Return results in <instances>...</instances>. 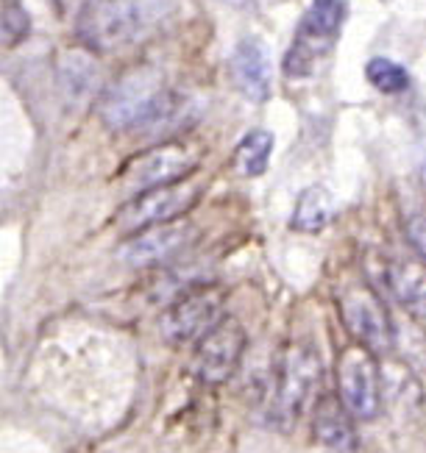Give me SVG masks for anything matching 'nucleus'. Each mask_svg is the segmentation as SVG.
<instances>
[{
  "instance_id": "1",
  "label": "nucleus",
  "mask_w": 426,
  "mask_h": 453,
  "mask_svg": "<svg viewBox=\"0 0 426 453\" xmlns=\"http://www.w3.org/2000/svg\"><path fill=\"white\" fill-rule=\"evenodd\" d=\"M179 95L170 92L162 78L151 70H134L114 84L101 114L112 131H157L179 114Z\"/></svg>"
},
{
  "instance_id": "2",
  "label": "nucleus",
  "mask_w": 426,
  "mask_h": 453,
  "mask_svg": "<svg viewBox=\"0 0 426 453\" xmlns=\"http://www.w3.org/2000/svg\"><path fill=\"white\" fill-rule=\"evenodd\" d=\"M321 379H323V365L315 345L309 342L287 345L276 367V387L267 406V423L279 431L293 428L304 411L315 403L321 392Z\"/></svg>"
},
{
  "instance_id": "3",
  "label": "nucleus",
  "mask_w": 426,
  "mask_h": 453,
  "mask_svg": "<svg viewBox=\"0 0 426 453\" xmlns=\"http://www.w3.org/2000/svg\"><path fill=\"white\" fill-rule=\"evenodd\" d=\"M345 0H313V6L304 14L296 42L284 56V73L290 78L313 75L321 56L332 48L345 19Z\"/></svg>"
},
{
  "instance_id": "4",
  "label": "nucleus",
  "mask_w": 426,
  "mask_h": 453,
  "mask_svg": "<svg viewBox=\"0 0 426 453\" xmlns=\"http://www.w3.org/2000/svg\"><path fill=\"white\" fill-rule=\"evenodd\" d=\"M223 318H226L223 289L212 284H201L179 295V298L165 309L159 328H162V337L170 345H190V342H198L204 334L209 328H215Z\"/></svg>"
},
{
  "instance_id": "5",
  "label": "nucleus",
  "mask_w": 426,
  "mask_h": 453,
  "mask_svg": "<svg viewBox=\"0 0 426 453\" xmlns=\"http://www.w3.org/2000/svg\"><path fill=\"white\" fill-rule=\"evenodd\" d=\"M337 398L357 420H374L382 411V370L362 345H348L337 357Z\"/></svg>"
},
{
  "instance_id": "6",
  "label": "nucleus",
  "mask_w": 426,
  "mask_h": 453,
  "mask_svg": "<svg viewBox=\"0 0 426 453\" xmlns=\"http://www.w3.org/2000/svg\"><path fill=\"white\" fill-rule=\"evenodd\" d=\"M337 303H340V318L345 328L352 331L357 345L368 348L374 357L393 350L396 345L393 318H391V311H387L384 301L374 292V287L352 284L340 292Z\"/></svg>"
},
{
  "instance_id": "7",
  "label": "nucleus",
  "mask_w": 426,
  "mask_h": 453,
  "mask_svg": "<svg viewBox=\"0 0 426 453\" xmlns=\"http://www.w3.org/2000/svg\"><path fill=\"white\" fill-rule=\"evenodd\" d=\"M196 203H198V187H192V184L179 181L167 187H153V189L134 195V198L114 214V223L126 234H134V231H143L159 223L179 220Z\"/></svg>"
},
{
  "instance_id": "8",
  "label": "nucleus",
  "mask_w": 426,
  "mask_h": 453,
  "mask_svg": "<svg viewBox=\"0 0 426 453\" xmlns=\"http://www.w3.org/2000/svg\"><path fill=\"white\" fill-rule=\"evenodd\" d=\"M143 12L134 0H92L79 17V36L95 50H114L137 36Z\"/></svg>"
},
{
  "instance_id": "9",
  "label": "nucleus",
  "mask_w": 426,
  "mask_h": 453,
  "mask_svg": "<svg viewBox=\"0 0 426 453\" xmlns=\"http://www.w3.org/2000/svg\"><path fill=\"white\" fill-rule=\"evenodd\" d=\"M245 328L223 318L215 328H209L204 337L196 342V357H192V372L204 381V384H226L235 370L243 362L245 353Z\"/></svg>"
},
{
  "instance_id": "10",
  "label": "nucleus",
  "mask_w": 426,
  "mask_h": 453,
  "mask_svg": "<svg viewBox=\"0 0 426 453\" xmlns=\"http://www.w3.org/2000/svg\"><path fill=\"white\" fill-rule=\"evenodd\" d=\"M196 240V226L190 220L179 218L170 223H159L143 231H134L120 248V259L128 267H153L165 265L170 259L190 248V242Z\"/></svg>"
},
{
  "instance_id": "11",
  "label": "nucleus",
  "mask_w": 426,
  "mask_h": 453,
  "mask_svg": "<svg viewBox=\"0 0 426 453\" xmlns=\"http://www.w3.org/2000/svg\"><path fill=\"white\" fill-rule=\"evenodd\" d=\"M196 167H198L196 150L176 145V142H167V145H157V148L140 153L137 159H131V165L126 167V184L137 192L179 184Z\"/></svg>"
},
{
  "instance_id": "12",
  "label": "nucleus",
  "mask_w": 426,
  "mask_h": 453,
  "mask_svg": "<svg viewBox=\"0 0 426 453\" xmlns=\"http://www.w3.org/2000/svg\"><path fill=\"white\" fill-rule=\"evenodd\" d=\"M231 78L237 89L248 101L262 104L270 97V84H274V67H270L267 45L257 36H245L237 42L231 53Z\"/></svg>"
},
{
  "instance_id": "13",
  "label": "nucleus",
  "mask_w": 426,
  "mask_h": 453,
  "mask_svg": "<svg viewBox=\"0 0 426 453\" xmlns=\"http://www.w3.org/2000/svg\"><path fill=\"white\" fill-rule=\"evenodd\" d=\"M313 434L332 453H357V428L337 395H318L313 403Z\"/></svg>"
},
{
  "instance_id": "14",
  "label": "nucleus",
  "mask_w": 426,
  "mask_h": 453,
  "mask_svg": "<svg viewBox=\"0 0 426 453\" xmlns=\"http://www.w3.org/2000/svg\"><path fill=\"white\" fill-rule=\"evenodd\" d=\"M387 287L393 298L413 314L426 318V262L423 259H396L387 265Z\"/></svg>"
},
{
  "instance_id": "15",
  "label": "nucleus",
  "mask_w": 426,
  "mask_h": 453,
  "mask_svg": "<svg viewBox=\"0 0 426 453\" xmlns=\"http://www.w3.org/2000/svg\"><path fill=\"white\" fill-rule=\"evenodd\" d=\"M332 214H335L332 192H329L326 187H309V189L301 192V198L296 203L293 228L296 231H306V234H315V231L329 226Z\"/></svg>"
},
{
  "instance_id": "16",
  "label": "nucleus",
  "mask_w": 426,
  "mask_h": 453,
  "mask_svg": "<svg viewBox=\"0 0 426 453\" xmlns=\"http://www.w3.org/2000/svg\"><path fill=\"white\" fill-rule=\"evenodd\" d=\"M270 153H274V134L265 128L248 131L235 148V170L245 179H257L267 170Z\"/></svg>"
},
{
  "instance_id": "17",
  "label": "nucleus",
  "mask_w": 426,
  "mask_h": 453,
  "mask_svg": "<svg viewBox=\"0 0 426 453\" xmlns=\"http://www.w3.org/2000/svg\"><path fill=\"white\" fill-rule=\"evenodd\" d=\"M95 84H98V70L89 62L87 56H67L65 65H62V87L67 89V95L73 101H81L87 97Z\"/></svg>"
},
{
  "instance_id": "18",
  "label": "nucleus",
  "mask_w": 426,
  "mask_h": 453,
  "mask_svg": "<svg viewBox=\"0 0 426 453\" xmlns=\"http://www.w3.org/2000/svg\"><path fill=\"white\" fill-rule=\"evenodd\" d=\"M31 31V17L20 0H0V48L20 45Z\"/></svg>"
},
{
  "instance_id": "19",
  "label": "nucleus",
  "mask_w": 426,
  "mask_h": 453,
  "mask_svg": "<svg viewBox=\"0 0 426 453\" xmlns=\"http://www.w3.org/2000/svg\"><path fill=\"white\" fill-rule=\"evenodd\" d=\"M365 75L379 92H387V95L404 92L407 87H410V73H407L401 65L391 62V58H382V56H376V58L368 62Z\"/></svg>"
},
{
  "instance_id": "20",
  "label": "nucleus",
  "mask_w": 426,
  "mask_h": 453,
  "mask_svg": "<svg viewBox=\"0 0 426 453\" xmlns=\"http://www.w3.org/2000/svg\"><path fill=\"white\" fill-rule=\"evenodd\" d=\"M404 234H407V240H410V245L415 248L418 259L426 262V214L423 211L410 214V218L404 220Z\"/></svg>"
}]
</instances>
